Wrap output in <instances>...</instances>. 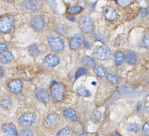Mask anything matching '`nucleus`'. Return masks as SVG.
Here are the masks:
<instances>
[{"label":"nucleus","mask_w":149,"mask_h":136,"mask_svg":"<svg viewBox=\"0 0 149 136\" xmlns=\"http://www.w3.org/2000/svg\"><path fill=\"white\" fill-rule=\"evenodd\" d=\"M149 14V11L146 8H142L139 11V15L142 18H145Z\"/></svg>","instance_id":"obj_35"},{"label":"nucleus","mask_w":149,"mask_h":136,"mask_svg":"<svg viewBox=\"0 0 149 136\" xmlns=\"http://www.w3.org/2000/svg\"><path fill=\"white\" fill-rule=\"evenodd\" d=\"M141 44L144 47L148 48L149 47V35H146L142 37L141 40Z\"/></svg>","instance_id":"obj_33"},{"label":"nucleus","mask_w":149,"mask_h":136,"mask_svg":"<svg viewBox=\"0 0 149 136\" xmlns=\"http://www.w3.org/2000/svg\"><path fill=\"white\" fill-rule=\"evenodd\" d=\"M105 15L106 18L111 21L115 20L117 18L116 13L111 8H108L106 9Z\"/></svg>","instance_id":"obj_20"},{"label":"nucleus","mask_w":149,"mask_h":136,"mask_svg":"<svg viewBox=\"0 0 149 136\" xmlns=\"http://www.w3.org/2000/svg\"><path fill=\"white\" fill-rule=\"evenodd\" d=\"M59 115L55 113H51L48 115L44 120V125L47 128H53L56 126L60 122Z\"/></svg>","instance_id":"obj_8"},{"label":"nucleus","mask_w":149,"mask_h":136,"mask_svg":"<svg viewBox=\"0 0 149 136\" xmlns=\"http://www.w3.org/2000/svg\"><path fill=\"white\" fill-rule=\"evenodd\" d=\"M83 39L82 36L80 35H77L72 37L70 40V47L73 50L79 48L81 45Z\"/></svg>","instance_id":"obj_13"},{"label":"nucleus","mask_w":149,"mask_h":136,"mask_svg":"<svg viewBox=\"0 0 149 136\" xmlns=\"http://www.w3.org/2000/svg\"><path fill=\"white\" fill-rule=\"evenodd\" d=\"M136 56L132 50H130L126 54V62L130 65H134L136 62Z\"/></svg>","instance_id":"obj_17"},{"label":"nucleus","mask_w":149,"mask_h":136,"mask_svg":"<svg viewBox=\"0 0 149 136\" xmlns=\"http://www.w3.org/2000/svg\"><path fill=\"white\" fill-rule=\"evenodd\" d=\"M142 103H139L137 105V107H136L137 111L138 112H140V110H141V109H142Z\"/></svg>","instance_id":"obj_40"},{"label":"nucleus","mask_w":149,"mask_h":136,"mask_svg":"<svg viewBox=\"0 0 149 136\" xmlns=\"http://www.w3.org/2000/svg\"><path fill=\"white\" fill-rule=\"evenodd\" d=\"M13 103V100L11 98L7 97L1 100L0 104L1 107L4 109H8L11 107Z\"/></svg>","instance_id":"obj_25"},{"label":"nucleus","mask_w":149,"mask_h":136,"mask_svg":"<svg viewBox=\"0 0 149 136\" xmlns=\"http://www.w3.org/2000/svg\"><path fill=\"white\" fill-rule=\"evenodd\" d=\"M30 25L34 30L39 32L44 28L45 20L42 16L40 15H36L33 17L30 22Z\"/></svg>","instance_id":"obj_7"},{"label":"nucleus","mask_w":149,"mask_h":136,"mask_svg":"<svg viewBox=\"0 0 149 136\" xmlns=\"http://www.w3.org/2000/svg\"><path fill=\"white\" fill-rule=\"evenodd\" d=\"M112 136H122L118 133H115L112 134Z\"/></svg>","instance_id":"obj_42"},{"label":"nucleus","mask_w":149,"mask_h":136,"mask_svg":"<svg viewBox=\"0 0 149 136\" xmlns=\"http://www.w3.org/2000/svg\"><path fill=\"white\" fill-rule=\"evenodd\" d=\"M82 10V7L80 6H75L70 7L68 8L69 12L73 14L79 13L81 12Z\"/></svg>","instance_id":"obj_31"},{"label":"nucleus","mask_w":149,"mask_h":136,"mask_svg":"<svg viewBox=\"0 0 149 136\" xmlns=\"http://www.w3.org/2000/svg\"><path fill=\"white\" fill-rule=\"evenodd\" d=\"M147 136V135H143V136Z\"/></svg>","instance_id":"obj_43"},{"label":"nucleus","mask_w":149,"mask_h":136,"mask_svg":"<svg viewBox=\"0 0 149 136\" xmlns=\"http://www.w3.org/2000/svg\"><path fill=\"white\" fill-rule=\"evenodd\" d=\"M56 136H73V132L68 127H64L58 131Z\"/></svg>","instance_id":"obj_23"},{"label":"nucleus","mask_w":149,"mask_h":136,"mask_svg":"<svg viewBox=\"0 0 149 136\" xmlns=\"http://www.w3.org/2000/svg\"><path fill=\"white\" fill-rule=\"evenodd\" d=\"M95 72L97 76L102 78L105 76L106 73V70L103 66L97 65L95 68Z\"/></svg>","instance_id":"obj_22"},{"label":"nucleus","mask_w":149,"mask_h":136,"mask_svg":"<svg viewBox=\"0 0 149 136\" xmlns=\"http://www.w3.org/2000/svg\"><path fill=\"white\" fill-rule=\"evenodd\" d=\"M14 25V18L10 15H6L0 19V32L8 33L11 32Z\"/></svg>","instance_id":"obj_2"},{"label":"nucleus","mask_w":149,"mask_h":136,"mask_svg":"<svg viewBox=\"0 0 149 136\" xmlns=\"http://www.w3.org/2000/svg\"><path fill=\"white\" fill-rule=\"evenodd\" d=\"M48 41L50 47L57 52L63 50L65 47L64 41L61 38L56 36H50L49 37Z\"/></svg>","instance_id":"obj_3"},{"label":"nucleus","mask_w":149,"mask_h":136,"mask_svg":"<svg viewBox=\"0 0 149 136\" xmlns=\"http://www.w3.org/2000/svg\"><path fill=\"white\" fill-rule=\"evenodd\" d=\"M24 6L26 9L30 11L36 10L37 9V5L33 3L31 1H25L24 3Z\"/></svg>","instance_id":"obj_29"},{"label":"nucleus","mask_w":149,"mask_h":136,"mask_svg":"<svg viewBox=\"0 0 149 136\" xmlns=\"http://www.w3.org/2000/svg\"><path fill=\"white\" fill-rule=\"evenodd\" d=\"M20 136H34L33 132L30 129H22L20 133Z\"/></svg>","instance_id":"obj_32"},{"label":"nucleus","mask_w":149,"mask_h":136,"mask_svg":"<svg viewBox=\"0 0 149 136\" xmlns=\"http://www.w3.org/2000/svg\"><path fill=\"white\" fill-rule=\"evenodd\" d=\"M36 119V115L33 112H28L22 115L19 119L18 122L21 126L28 127L32 125Z\"/></svg>","instance_id":"obj_5"},{"label":"nucleus","mask_w":149,"mask_h":136,"mask_svg":"<svg viewBox=\"0 0 149 136\" xmlns=\"http://www.w3.org/2000/svg\"><path fill=\"white\" fill-rule=\"evenodd\" d=\"M54 29L56 32L61 35H65L67 33V29L61 25H56L54 26Z\"/></svg>","instance_id":"obj_27"},{"label":"nucleus","mask_w":149,"mask_h":136,"mask_svg":"<svg viewBox=\"0 0 149 136\" xmlns=\"http://www.w3.org/2000/svg\"><path fill=\"white\" fill-rule=\"evenodd\" d=\"M36 96L37 99L40 102L43 103H47L49 100V96L47 91L45 89L38 87L35 91Z\"/></svg>","instance_id":"obj_11"},{"label":"nucleus","mask_w":149,"mask_h":136,"mask_svg":"<svg viewBox=\"0 0 149 136\" xmlns=\"http://www.w3.org/2000/svg\"><path fill=\"white\" fill-rule=\"evenodd\" d=\"M102 118V114L98 110H96L93 112L91 116V119L94 123H97L100 121Z\"/></svg>","instance_id":"obj_26"},{"label":"nucleus","mask_w":149,"mask_h":136,"mask_svg":"<svg viewBox=\"0 0 149 136\" xmlns=\"http://www.w3.org/2000/svg\"><path fill=\"white\" fill-rule=\"evenodd\" d=\"M113 59L114 62L116 65H121L125 60L124 54L121 51H117L114 54Z\"/></svg>","instance_id":"obj_16"},{"label":"nucleus","mask_w":149,"mask_h":136,"mask_svg":"<svg viewBox=\"0 0 149 136\" xmlns=\"http://www.w3.org/2000/svg\"><path fill=\"white\" fill-rule=\"evenodd\" d=\"M50 92L52 98L58 102L62 101L66 96V89L64 85L57 82L52 83Z\"/></svg>","instance_id":"obj_1"},{"label":"nucleus","mask_w":149,"mask_h":136,"mask_svg":"<svg viewBox=\"0 0 149 136\" xmlns=\"http://www.w3.org/2000/svg\"><path fill=\"white\" fill-rule=\"evenodd\" d=\"M107 79L109 82L113 84L117 83L118 82V77L111 74H109L107 75Z\"/></svg>","instance_id":"obj_30"},{"label":"nucleus","mask_w":149,"mask_h":136,"mask_svg":"<svg viewBox=\"0 0 149 136\" xmlns=\"http://www.w3.org/2000/svg\"><path fill=\"white\" fill-rule=\"evenodd\" d=\"M8 48V45L6 43L0 44V54L5 52Z\"/></svg>","instance_id":"obj_36"},{"label":"nucleus","mask_w":149,"mask_h":136,"mask_svg":"<svg viewBox=\"0 0 149 136\" xmlns=\"http://www.w3.org/2000/svg\"><path fill=\"white\" fill-rule=\"evenodd\" d=\"M149 123L148 122L145 123V124L144 125L143 128V133L146 134V133H149Z\"/></svg>","instance_id":"obj_37"},{"label":"nucleus","mask_w":149,"mask_h":136,"mask_svg":"<svg viewBox=\"0 0 149 136\" xmlns=\"http://www.w3.org/2000/svg\"><path fill=\"white\" fill-rule=\"evenodd\" d=\"M14 56L11 52L9 51L5 52L0 58V61L2 63H8L11 62L13 60Z\"/></svg>","instance_id":"obj_18"},{"label":"nucleus","mask_w":149,"mask_h":136,"mask_svg":"<svg viewBox=\"0 0 149 136\" xmlns=\"http://www.w3.org/2000/svg\"><path fill=\"white\" fill-rule=\"evenodd\" d=\"M67 18H68V20L74 22L75 21V18L72 15H68L67 17Z\"/></svg>","instance_id":"obj_41"},{"label":"nucleus","mask_w":149,"mask_h":136,"mask_svg":"<svg viewBox=\"0 0 149 136\" xmlns=\"http://www.w3.org/2000/svg\"><path fill=\"white\" fill-rule=\"evenodd\" d=\"M81 63L83 66L88 67H94L95 65V62L91 57L88 56H84L81 60Z\"/></svg>","instance_id":"obj_19"},{"label":"nucleus","mask_w":149,"mask_h":136,"mask_svg":"<svg viewBox=\"0 0 149 136\" xmlns=\"http://www.w3.org/2000/svg\"><path fill=\"white\" fill-rule=\"evenodd\" d=\"M29 52L32 56H37L40 54V50L39 47L36 44H34L29 47Z\"/></svg>","instance_id":"obj_24"},{"label":"nucleus","mask_w":149,"mask_h":136,"mask_svg":"<svg viewBox=\"0 0 149 136\" xmlns=\"http://www.w3.org/2000/svg\"><path fill=\"white\" fill-rule=\"evenodd\" d=\"M88 70L84 68H81L79 69L76 74V79H77L81 76L86 75L88 73Z\"/></svg>","instance_id":"obj_34"},{"label":"nucleus","mask_w":149,"mask_h":136,"mask_svg":"<svg viewBox=\"0 0 149 136\" xmlns=\"http://www.w3.org/2000/svg\"><path fill=\"white\" fill-rule=\"evenodd\" d=\"M77 136H90L89 134L83 132H79L77 133Z\"/></svg>","instance_id":"obj_38"},{"label":"nucleus","mask_w":149,"mask_h":136,"mask_svg":"<svg viewBox=\"0 0 149 136\" xmlns=\"http://www.w3.org/2000/svg\"><path fill=\"white\" fill-rule=\"evenodd\" d=\"M75 91L79 96L83 97H87L91 95L90 91L83 85H81L77 87Z\"/></svg>","instance_id":"obj_14"},{"label":"nucleus","mask_w":149,"mask_h":136,"mask_svg":"<svg viewBox=\"0 0 149 136\" xmlns=\"http://www.w3.org/2000/svg\"><path fill=\"white\" fill-rule=\"evenodd\" d=\"M60 62V58L55 54H49L47 56L43 61V64L47 67H54Z\"/></svg>","instance_id":"obj_10"},{"label":"nucleus","mask_w":149,"mask_h":136,"mask_svg":"<svg viewBox=\"0 0 149 136\" xmlns=\"http://www.w3.org/2000/svg\"><path fill=\"white\" fill-rule=\"evenodd\" d=\"M5 74V70L2 67L0 66V77H1L4 76Z\"/></svg>","instance_id":"obj_39"},{"label":"nucleus","mask_w":149,"mask_h":136,"mask_svg":"<svg viewBox=\"0 0 149 136\" xmlns=\"http://www.w3.org/2000/svg\"><path fill=\"white\" fill-rule=\"evenodd\" d=\"M63 114L66 118L71 121H75L77 119V115L76 112L72 109H66L63 111Z\"/></svg>","instance_id":"obj_15"},{"label":"nucleus","mask_w":149,"mask_h":136,"mask_svg":"<svg viewBox=\"0 0 149 136\" xmlns=\"http://www.w3.org/2000/svg\"><path fill=\"white\" fill-rule=\"evenodd\" d=\"M93 24L92 19L88 16L83 17L80 22V28L81 30L85 33H91L93 30Z\"/></svg>","instance_id":"obj_6"},{"label":"nucleus","mask_w":149,"mask_h":136,"mask_svg":"<svg viewBox=\"0 0 149 136\" xmlns=\"http://www.w3.org/2000/svg\"><path fill=\"white\" fill-rule=\"evenodd\" d=\"M8 88L12 93L18 94L20 93L23 88L22 82L19 79H14L8 84Z\"/></svg>","instance_id":"obj_9"},{"label":"nucleus","mask_w":149,"mask_h":136,"mask_svg":"<svg viewBox=\"0 0 149 136\" xmlns=\"http://www.w3.org/2000/svg\"><path fill=\"white\" fill-rule=\"evenodd\" d=\"M3 136H18L17 129L12 123H6L2 127Z\"/></svg>","instance_id":"obj_12"},{"label":"nucleus","mask_w":149,"mask_h":136,"mask_svg":"<svg viewBox=\"0 0 149 136\" xmlns=\"http://www.w3.org/2000/svg\"><path fill=\"white\" fill-rule=\"evenodd\" d=\"M141 125L136 123H130L126 126L128 130L134 133H137L141 129Z\"/></svg>","instance_id":"obj_21"},{"label":"nucleus","mask_w":149,"mask_h":136,"mask_svg":"<svg viewBox=\"0 0 149 136\" xmlns=\"http://www.w3.org/2000/svg\"><path fill=\"white\" fill-rule=\"evenodd\" d=\"M93 38L95 41L101 42L102 43H104L105 41L104 36L98 32H95L93 33Z\"/></svg>","instance_id":"obj_28"},{"label":"nucleus","mask_w":149,"mask_h":136,"mask_svg":"<svg viewBox=\"0 0 149 136\" xmlns=\"http://www.w3.org/2000/svg\"><path fill=\"white\" fill-rule=\"evenodd\" d=\"M94 56L101 60H107L110 57L111 52L107 47L104 46L97 47L93 51Z\"/></svg>","instance_id":"obj_4"}]
</instances>
